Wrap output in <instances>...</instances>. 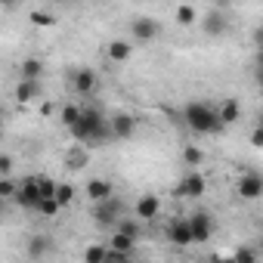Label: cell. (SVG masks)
<instances>
[{
	"label": "cell",
	"instance_id": "cell-26",
	"mask_svg": "<svg viewBox=\"0 0 263 263\" xmlns=\"http://www.w3.org/2000/svg\"><path fill=\"white\" fill-rule=\"evenodd\" d=\"M232 263H257V251L251 245H238L232 254Z\"/></svg>",
	"mask_w": 263,
	"mask_h": 263
},
{
	"label": "cell",
	"instance_id": "cell-25",
	"mask_svg": "<svg viewBox=\"0 0 263 263\" xmlns=\"http://www.w3.org/2000/svg\"><path fill=\"white\" fill-rule=\"evenodd\" d=\"M108 260V248L105 245H90L84 251V263H105Z\"/></svg>",
	"mask_w": 263,
	"mask_h": 263
},
{
	"label": "cell",
	"instance_id": "cell-6",
	"mask_svg": "<svg viewBox=\"0 0 263 263\" xmlns=\"http://www.w3.org/2000/svg\"><path fill=\"white\" fill-rule=\"evenodd\" d=\"M130 34H134L137 44H152L161 34V22L152 19V16H140V19L130 22Z\"/></svg>",
	"mask_w": 263,
	"mask_h": 263
},
{
	"label": "cell",
	"instance_id": "cell-16",
	"mask_svg": "<svg viewBox=\"0 0 263 263\" xmlns=\"http://www.w3.org/2000/svg\"><path fill=\"white\" fill-rule=\"evenodd\" d=\"M111 195H115V186H111L108 180H99V177H96V180L87 183V198H90L93 204H99V201H105V198H111Z\"/></svg>",
	"mask_w": 263,
	"mask_h": 263
},
{
	"label": "cell",
	"instance_id": "cell-23",
	"mask_svg": "<svg viewBox=\"0 0 263 263\" xmlns=\"http://www.w3.org/2000/svg\"><path fill=\"white\" fill-rule=\"evenodd\" d=\"M115 229H118V232H124V235H130L134 241H140V235H143V226H140L137 220H127V217H121Z\"/></svg>",
	"mask_w": 263,
	"mask_h": 263
},
{
	"label": "cell",
	"instance_id": "cell-19",
	"mask_svg": "<svg viewBox=\"0 0 263 263\" xmlns=\"http://www.w3.org/2000/svg\"><path fill=\"white\" fill-rule=\"evenodd\" d=\"M87 161H90V149H84V146L65 152V167H68V171H84Z\"/></svg>",
	"mask_w": 263,
	"mask_h": 263
},
{
	"label": "cell",
	"instance_id": "cell-12",
	"mask_svg": "<svg viewBox=\"0 0 263 263\" xmlns=\"http://www.w3.org/2000/svg\"><path fill=\"white\" fill-rule=\"evenodd\" d=\"M134 211H137V217H140L143 223H152V220L161 214V198H158V195H140L137 204H134Z\"/></svg>",
	"mask_w": 263,
	"mask_h": 263
},
{
	"label": "cell",
	"instance_id": "cell-21",
	"mask_svg": "<svg viewBox=\"0 0 263 263\" xmlns=\"http://www.w3.org/2000/svg\"><path fill=\"white\" fill-rule=\"evenodd\" d=\"M130 56H134V44H130V41H111V44H108V59L124 62V59H130Z\"/></svg>",
	"mask_w": 263,
	"mask_h": 263
},
{
	"label": "cell",
	"instance_id": "cell-30",
	"mask_svg": "<svg viewBox=\"0 0 263 263\" xmlns=\"http://www.w3.org/2000/svg\"><path fill=\"white\" fill-rule=\"evenodd\" d=\"M195 10L192 7H177V25H195Z\"/></svg>",
	"mask_w": 263,
	"mask_h": 263
},
{
	"label": "cell",
	"instance_id": "cell-13",
	"mask_svg": "<svg viewBox=\"0 0 263 263\" xmlns=\"http://www.w3.org/2000/svg\"><path fill=\"white\" fill-rule=\"evenodd\" d=\"M105 248L111 254H118V257H130V254H134V248H137V241L130 238V235H124V232H118V229H111V238H108Z\"/></svg>",
	"mask_w": 263,
	"mask_h": 263
},
{
	"label": "cell",
	"instance_id": "cell-9",
	"mask_svg": "<svg viewBox=\"0 0 263 263\" xmlns=\"http://www.w3.org/2000/svg\"><path fill=\"white\" fill-rule=\"evenodd\" d=\"M108 134H111V140H130L137 134V118L127 111H118L115 118H108Z\"/></svg>",
	"mask_w": 263,
	"mask_h": 263
},
{
	"label": "cell",
	"instance_id": "cell-18",
	"mask_svg": "<svg viewBox=\"0 0 263 263\" xmlns=\"http://www.w3.org/2000/svg\"><path fill=\"white\" fill-rule=\"evenodd\" d=\"M41 78H44V62L41 59H25L22 65H19V81H28V84H41Z\"/></svg>",
	"mask_w": 263,
	"mask_h": 263
},
{
	"label": "cell",
	"instance_id": "cell-38",
	"mask_svg": "<svg viewBox=\"0 0 263 263\" xmlns=\"http://www.w3.org/2000/svg\"><path fill=\"white\" fill-rule=\"evenodd\" d=\"M127 263H130V260H127Z\"/></svg>",
	"mask_w": 263,
	"mask_h": 263
},
{
	"label": "cell",
	"instance_id": "cell-31",
	"mask_svg": "<svg viewBox=\"0 0 263 263\" xmlns=\"http://www.w3.org/2000/svg\"><path fill=\"white\" fill-rule=\"evenodd\" d=\"M31 22L34 25H56V16L47 10H31Z\"/></svg>",
	"mask_w": 263,
	"mask_h": 263
},
{
	"label": "cell",
	"instance_id": "cell-28",
	"mask_svg": "<svg viewBox=\"0 0 263 263\" xmlns=\"http://www.w3.org/2000/svg\"><path fill=\"white\" fill-rule=\"evenodd\" d=\"M34 211H37V214H41V217H56V214H59V211H62V208H59V204H56V201H53V198H41V201H37V208H34Z\"/></svg>",
	"mask_w": 263,
	"mask_h": 263
},
{
	"label": "cell",
	"instance_id": "cell-1",
	"mask_svg": "<svg viewBox=\"0 0 263 263\" xmlns=\"http://www.w3.org/2000/svg\"><path fill=\"white\" fill-rule=\"evenodd\" d=\"M68 134L84 149H93V146H102V143L111 140V134H108V118L99 108H93V105H81V121H78V127L68 130Z\"/></svg>",
	"mask_w": 263,
	"mask_h": 263
},
{
	"label": "cell",
	"instance_id": "cell-36",
	"mask_svg": "<svg viewBox=\"0 0 263 263\" xmlns=\"http://www.w3.org/2000/svg\"><path fill=\"white\" fill-rule=\"evenodd\" d=\"M4 208H7V201H0V217H4Z\"/></svg>",
	"mask_w": 263,
	"mask_h": 263
},
{
	"label": "cell",
	"instance_id": "cell-2",
	"mask_svg": "<svg viewBox=\"0 0 263 263\" xmlns=\"http://www.w3.org/2000/svg\"><path fill=\"white\" fill-rule=\"evenodd\" d=\"M183 121H186V127L192 130V134H220V130H223V124H220V118H217V105H211V102H204V99L186 102Z\"/></svg>",
	"mask_w": 263,
	"mask_h": 263
},
{
	"label": "cell",
	"instance_id": "cell-7",
	"mask_svg": "<svg viewBox=\"0 0 263 263\" xmlns=\"http://www.w3.org/2000/svg\"><path fill=\"white\" fill-rule=\"evenodd\" d=\"M235 195H238L241 201H257V198L263 195V177L254 174V171L241 174L238 183H235Z\"/></svg>",
	"mask_w": 263,
	"mask_h": 263
},
{
	"label": "cell",
	"instance_id": "cell-20",
	"mask_svg": "<svg viewBox=\"0 0 263 263\" xmlns=\"http://www.w3.org/2000/svg\"><path fill=\"white\" fill-rule=\"evenodd\" d=\"M37 96H41V84H28V81H19V84H16V102L28 105V102H34Z\"/></svg>",
	"mask_w": 263,
	"mask_h": 263
},
{
	"label": "cell",
	"instance_id": "cell-37",
	"mask_svg": "<svg viewBox=\"0 0 263 263\" xmlns=\"http://www.w3.org/2000/svg\"><path fill=\"white\" fill-rule=\"evenodd\" d=\"M0 130H4V118H0Z\"/></svg>",
	"mask_w": 263,
	"mask_h": 263
},
{
	"label": "cell",
	"instance_id": "cell-10",
	"mask_svg": "<svg viewBox=\"0 0 263 263\" xmlns=\"http://www.w3.org/2000/svg\"><path fill=\"white\" fill-rule=\"evenodd\" d=\"M164 235H167V241H171L174 248H189V245H192V232H189L186 217H174V220L167 223Z\"/></svg>",
	"mask_w": 263,
	"mask_h": 263
},
{
	"label": "cell",
	"instance_id": "cell-34",
	"mask_svg": "<svg viewBox=\"0 0 263 263\" xmlns=\"http://www.w3.org/2000/svg\"><path fill=\"white\" fill-rule=\"evenodd\" d=\"M251 146H257V149L263 146V127H260V124L254 127V134H251Z\"/></svg>",
	"mask_w": 263,
	"mask_h": 263
},
{
	"label": "cell",
	"instance_id": "cell-15",
	"mask_svg": "<svg viewBox=\"0 0 263 263\" xmlns=\"http://www.w3.org/2000/svg\"><path fill=\"white\" fill-rule=\"evenodd\" d=\"M201 28H204V34H211V37H220V34L229 28V22H226V16H223L220 10H211V13L201 19Z\"/></svg>",
	"mask_w": 263,
	"mask_h": 263
},
{
	"label": "cell",
	"instance_id": "cell-29",
	"mask_svg": "<svg viewBox=\"0 0 263 263\" xmlns=\"http://www.w3.org/2000/svg\"><path fill=\"white\" fill-rule=\"evenodd\" d=\"M16 180L13 177H7V180H0V201H13V195H16Z\"/></svg>",
	"mask_w": 263,
	"mask_h": 263
},
{
	"label": "cell",
	"instance_id": "cell-8",
	"mask_svg": "<svg viewBox=\"0 0 263 263\" xmlns=\"http://www.w3.org/2000/svg\"><path fill=\"white\" fill-rule=\"evenodd\" d=\"M13 201H16L22 211H34V208H37V201H41V192H37V177H28V180H22V183L16 186V195H13Z\"/></svg>",
	"mask_w": 263,
	"mask_h": 263
},
{
	"label": "cell",
	"instance_id": "cell-5",
	"mask_svg": "<svg viewBox=\"0 0 263 263\" xmlns=\"http://www.w3.org/2000/svg\"><path fill=\"white\" fill-rule=\"evenodd\" d=\"M204 189H208L204 177H201L198 171H186V174H183V180L177 183L174 195H177V198H201V195H204Z\"/></svg>",
	"mask_w": 263,
	"mask_h": 263
},
{
	"label": "cell",
	"instance_id": "cell-11",
	"mask_svg": "<svg viewBox=\"0 0 263 263\" xmlns=\"http://www.w3.org/2000/svg\"><path fill=\"white\" fill-rule=\"evenodd\" d=\"M71 84H74V90H78L81 96H93L96 87H99V74H96L93 68H78V71L71 74Z\"/></svg>",
	"mask_w": 263,
	"mask_h": 263
},
{
	"label": "cell",
	"instance_id": "cell-32",
	"mask_svg": "<svg viewBox=\"0 0 263 263\" xmlns=\"http://www.w3.org/2000/svg\"><path fill=\"white\" fill-rule=\"evenodd\" d=\"M37 192H41V198H53L56 195V183L50 177H41L37 180Z\"/></svg>",
	"mask_w": 263,
	"mask_h": 263
},
{
	"label": "cell",
	"instance_id": "cell-27",
	"mask_svg": "<svg viewBox=\"0 0 263 263\" xmlns=\"http://www.w3.org/2000/svg\"><path fill=\"white\" fill-rule=\"evenodd\" d=\"M78 121H81V105H62V124L71 130L78 127Z\"/></svg>",
	"mask_w": 263,
	"mask_h": 263
},
{
	"label": "cell",
	"instance_id": "cell-17",
	"mask_svg": "<svg viewBox=\"0 0 263 263\" xmlns=\"http://www.w3.org/2000/svg\"><path fill=\"white\" fill-rule=\"evenodd\" d=\"M50 248H53V241H50V235H44V232H34V235L28 238V245H25V251H28V257H31V260L47 257V254H50Z\"/></svg>",
	"mask_w": 263,
	"mask_h": 263
},
{
	"label": "cell",
	"instance_id": "cell-3",
	"mask_svg": "<svg viewBox=\"0 0 263 263\" xmlns=\"http://www.w3.org/2000/svg\"><path fill=\"white\" fill-rule=\"evenodd\" d=\"M124 201L118 198V195H111V198H105V201H99V204H93V223L99 226V229H115L118 226V220L124 217Z\"/></svg>",
	"mask_w": 263,
	"mask_h": 263
},
{
	"label": "cell",
	"instance_id": "cell-24",
	"mask_svg": "<svg viewBox=\"0 0 263 263\" xmlns=\"http://www.w3.org/2000/svg\"><path fill=\"white\" fill-rule=\"evenodd\" d=\"M201 161H204V152H201L198 146H186V149H183V164H186L189 171H195Z\"/></svg>",
	"mask_w": 263,
	"mask_h": 263
},
{
	"label": "cell",
	"instance_id": "cell-33",
	"mask_svg": "<svg viewBox=\"0 0 263 263\" xmlns=\"http://www.w3.org/2000/svg\"><path fill=\"white\" fill-rule=\"evenodd\" d=\"M16 174V161L10 158V155H0V180H7V177H13Z\"/></svg>",
	"mask_w": 263,
	"mask_h": 263
},
{
	"label": "cell",
	"instance_id": "cell-4",
	"mask_svg": "<svg viewBox=\"0 0 263 263\" xmlns=\"http://www.w3.org/2000/svg\"><path fill=\"white\" fill-rule=\"evenodd\" d=\"M186 223H189V232H192V245H204V241H211L214 226H217V220H214L208 211H195V214H189Z\"/></svg>",
	"mask_w": 263,
	"mask_h": 263
},
{
	"label": "cell",
	"instance_id": "cell-35",
	"mask_svg": "<svg viewBox=\"0 0 263 263\" xmlns=\"http://www.w3.org/2000/svg\"><path fill=\"white\" fill-rule=\"evenodd\" d=\"M105 263H127V260H124V257H118V254H111V251H108V260H105Z\"/></svg>",
	"mask_w": 263,
	"mask_h": 263
},
{
	"label": "cell",
	"instance_id": "cell-22",
	"mask_svg": "<svg viewBox=\"0 0 263 263\" xmlns=\"http://www.w3.org/2000/svg\"><path fill=\"white\" fill-rule=\"evenodd\" d=\"M53 201H56L59 208H68V204L74 201V186H71V183H56V195H53Z\"/></svg>",
	"mask_w": 263,
	"mask_h": 263
},
{
	"label": "cell",
	"instance_id": "cell-14",
	"mask_svg": "<svg viewBox=\"0 0 263 263\" xmlns=\"http://www.w3.org/2000/svg\"><path fill=\"white\" fill-rule=\"evenodd\" d=\"M217 118H220L223 127L238 124V121H241V105H238V99H223V102L217 105Z\"/></svg>",
	"mask_w": 263,
	"mask_h": 263
}]
</instances>
